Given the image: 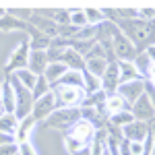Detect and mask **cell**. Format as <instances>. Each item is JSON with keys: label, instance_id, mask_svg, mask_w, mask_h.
<instances>
[{"label": "cell", "instance_id": "obj_1", "mask_svg": "<svg viewBox=\"0 0 155 155\" xmlns=\"http://www.w3.org/2000/svg\"><path fill=\"white\" fill-rule=\"evenodd\" d=\"M118 29L126 39H130L134 48H149L155 41V23L149 21H141V19L120 21Z\"/></svg>", "mask_w": 155, "mask_h": 155}, {"label": "cell", "instance_id": "obj_2", "mask_svg": "<svg viewBox=\"0 0 155 155\" xmlns=\"http://www.w3.org/2000/svg\"><path fill=\"white\" fill-rule=\"evenodd\" d=\"M8 83H11V87L15 89V97H17V110H15L17 120H23V118H27V116H31V110H33V95H31V91L25 89L12 74H11V81H8Z\"/></svg>", "mask_w": 155, "mask_h": 155}, {"label": "cell", "instance_id": "obj_3", "mask_svg": "<svg viewBox=\"0 0 155 155\" xmlns=\"http://www.w3.org/2000/svg\"><path fill=\"white\" fill-rule=\"evenodd\" d=\"M79 118H81V110H77V107H60V110H56L46 122H48L50 128L64 130V128H71Z\"/></svg>", "mask_w": 155, "mask_h": 155}, {"label": "cell", "instance_id": "obj_4", "mask_svg": "<svg viewBox=\"0 0 155 155\" xmlns=\"http://www.w3.org/2000/svg\"><path fill=\"white\" fill-rule=\"evenodd\" d=\"M58 110V101H56V95L54 91L46 93L44 97H39L33 101V110H31V116L35 122H41V120H48L54 112Z\"/></svg>", "mask_w": 155, "mask_h": 155}, {"label": "cell", "instance_id": "obj_5", "mask_svg": "<svg viewBox=\"0 0 155 155\" xmlns=\"http://www.w3.org/2000/svg\"><path fill=\"white\" fill-rule=\"evenodd\" d=\"M112 50H114V56L120 58V62H132L139 54L137 48L130 44V39H126L120 33V29L116 31V35L112 37Z\"/></svg>", "mask_w": 155, "mask_h": 155}, {"label": "cell", "instance_id": "obj_6", "mask_svg": "<svg viewBox=\"0 0 155 155\" xmlns=\"http://www.w3.org/2000/svg\"><path fill=\"white\" fill-rule=\"evenodd\" d=\"M68 137H71V139H74V141H79L81 145H85V147H87L89 143H93V137H95V126H93V122H89V120L79 118L71 126Z\"/></svg>", "mask_w": 155, "mask_h": 155}, {"label": "cell", "instance_id": "obj_7", "mask_svg": "<svg viewBox=\"0 0 155 155\" xmlns=\"http://www.w3.org/2000/svg\"><path fill=\"white\" fill-rule=\"evenodd\" d=\"M116 93H118L128 106H132V104L145 93V83L141 81V79H137V81H128V83H120L118 89H116Z\"/></svg>", "mask_w": 155, "mask_h": 155}, {"label": "cell", "instance_id": "obj_8", "mask_svg": "<svg viewBox=\"0 0 155 155\" xmlns=\"http://www.w3.org/2000/svg\"><path fill=\"white\" fill-rule=\"evenodd\" d=\"M83 93H85L83 89H77V87H62V85H58V87L54 89V95H56L58 106H64V107L77 106V104L81 101Z\"/></svg>", "mask_w": 155, "mask_h": 155}, {"label": "cell", "instance_id": "obj_9", "mask_svg": "<svg viewBox=\"0 0 155 155\" xmlns=\"http://www.w3.org/2000/svg\"><path fill=\"white\" fill-rule=\"evenodd\" d=\"M130 114H132V118L139 120V122H151V120L155 118V107L151 106L149 97L143 93V95L130 106Z\"/></svg>", "mask_w": 155, "mask_h": 155}, {"label": "cell", "instance_id": "obj_10", "mask_svg": "<svg viewBox=\"0 0 155 155\" xmlns=\"http://www.w3.org/2000/svg\"><path fill=\"white\" fill-rule=\"evenodd\" d=\"M118 85H120V72H118V62L114 60V62L107 64L106 72L101 77V91L107 93V95H114Z\"/></svg>", "mask_w": 155, "mask_h": 155}, {"label": "cell", "instance_id": "obj_11", "mask_svg": "<svg viewBox=\"0 0 155 155\" xmlns=\"http://www.w3.org/2000/svg\"><path fill=\"white\" fill-rule=\"evenodd\" d=\"M29 23L33 25V29L39 31L41 35L50 37V39L58 37V25L54 23L52 19H48V17H41V15L33 12V15H31V19H29Z\"/></svg>", "mask_w": 155, "mask_h": 155}, {"label": "cell", "instance_id": "obj_12", "mask_svg": "<svg viewBox=\"0 0 155 155\" xmlns=\"http://www.w3.org/2000/svg\"><path fill=\"white\" fill-rule=\"evenodd\" d=\"M122 134H124V139L130 141V143H143L145 139L149 137V124H147V122L134 120V122H130L128 126L122 128Z\"/></svg>", "mask_w": 155, "mask_h": 155}, {"label": "cell", "instance_id": "obj_13", "mask_svg": "<svg viewBox=\"0 0 155 155\" xmlns=\"http://www.w3.org/2000/svg\"><path fill=\"white\" fill-rule=\"evenodd\" d=\"M29 54H31V50H29V44H21V46H17V50L11 54V58H8V64H6V68L8 71H21V68H27V64H29Z\"/></svg>", "mask_w": 155, "mask_h": 155}, {"label": "cell", "instance_id": "obj_14", "mask_svg": "<svg viewBox=\"0 0 155 155\" xmlns=\"http://www.w3.org/2000/svg\"><path fill=\"white\" fill-rule=\"evenodd\" d=\"M60 62L68 68V71H77V72H83L85 71V58L81 54H77L72 48H66L60 56Z\"/></svg>", "mask_w": 155, "mask_h": 155}, {"label": "cell", "instance_id": "obj_15", "mask_svg": "<svg viewBox=\"0 0 155 155\" xmlns=\"http://www.w3.org/2000/svg\"><path fill=\"white\" fill-rule=\"evenodd\" d=\"M50 60H48V52H31L29 54V64H27V68L33 72L35 77H41L46 68H48Z\"/></svg>", "mask_w": 155, "mask_h": 155}, {"label": "cell", "instance_id": "obj_16", "mask_svg": "<svg viewBox=\"0 0 155 155\" xmlns=\"http://www.w3.org/2000/svg\"><path fill=\"white\" fill-rule=\"evenodd\" d=\"M35 120H33V116H27V118L19 120V126H17V132H15V143L21 145L25 143V141H29V137H31V132H33V128H35Z\"/></svg>", "mask_w": 155, "mask_h": 155}, {"label": "cell", "instance_id": "obj_17", "mask_svg": "<svg viewBox=\"0 0 155 155\" xmlns=\"http://www.w3.org/2000/svg\"><path fill=\"white\" fill-rule=\"evenodd\" d=\"M0 104L4 107L6 114H15L17 110V97H15V89L11 87V83H2V93H0Z\"/></svg>", "mask_w": 155, "mask_h": 155}, {"label": "cell", "instance_id": "obj_18", "mask_svg": "<svg viewBox=\"0 0 155 155\" xmlns=\"http://www.w3.org/2000/svg\"><path fill=\"white\" fill-rule=\"evenodd\" d=\"M66 71H68V68H66L62 62H50L46 72H44V77H46V81L52 85V83H58L60 79L66 74Z\"/></svg>", "mask_w": 155, "mask_h": 155}, {"label": "cell", "instance_id": "obj_19", "mask_svg": "<svg viewBox=\"0 0 155 155\" xmlns=\"http://www.w3.org/2000/svg\"><path fill=\"white\" fill-rule=\"evenodd\" d=\"M118 72H120V83H128V81L141 79V74L134 68L132 62H118Z\"/></svg>", "mask_w": 155, "mask_h": 155}, {"label": "cell", "instance_id": "obj_20", "mask_svg": "<svg viewBox=\"0 0 155 155\" xmlns=\"http://www.w3.org/2000/svg\"><path fill=\"white\" fill-rule=\"evenodd\" d=\"M104 104H106V110L110 112V116H112V114H118V112H124V110H128V107H130L126 101H124V99H122V97L118 95V93L107 95Z\"/></svg>", "mask_w": 155, "mask_h": 155}, {"label": "cell", "instance_id": "obj_21", "mask_svg": "<svg viewBox=\"0 0 155 155\" xmlns=\"http://www.w3.org/2000/svg\"><path fill=\"white\" fill-rule=\"evenodd\" d=\"M83 91L93 95V93H99L101 91V79L99 77H93L91 72L83 71Z\"/></svg>", "mask_w": 155, "mask_h": 155}, {"label": "cell", "instance_id": "obj_22", "mask_svg": "<svg viewBox=\"0 0 155 155\" xmlns=\"http://www.w3.org/2000/svg\"><path fill=\"white\" fill-rule=\"evenodd\" d=\"M12 77L19 81V83L23 85L25 89H29V91H33V87H35V81L37 77L33 74V72L29 71V68H21V71H15L12 72Z\"/></svg>", "mask_w": 155, "mask_h": 155}, {"label": "cell", "instance_id": "obj_23", "mask_svg": "<svg viewBox=\"0 0 155 155\" xmlns=\"http://www.w3.org/2000/svg\"><path fill=\"white\" fill-rule=\"evenodd\" d=\"M107 60H104V58H95V60H85V71L87 72H91L93 77H104V72H106V68H107Z\"/></svg>", "mask_w": 155, "mask_h": 155}, {"label": "cell", "instance_id": "obj_24", "mask_svg": "<svg viewBox=\"0 0 155 155\" xmlns=\"http://www.w3.org/2000/svg\"><path fill=\"white\" fill-rule=\"evenodd\" d=\"M58 85H62V87H77V89H83V72L66 71V74L58 81Z\"/></svg>", "mask_w": 155, "mask_h": 155}, {"label": "cell", "instance_id": "obj_25", "mask_svg": "<svg viewBox=\"0 0 155 155\" xmlns=\"http://www.w3.org/2000/svg\"><path fill=\"white\" fill-rule=\"evenodd\" d=\"M17 126H19V120H17V116H15V114H4V116L0 118V132H2V134L15 137Z\"/></svg>", "mask_w": 155, "mask_h": 155}, {"label": "cell", "instance_id": "obj_26", "mask_svg": "<svg viewBox=\"0 0 155 155\" xmlns=\"http://www.w3.org/2000/svg\"><path fill=\"white\" fill-rule=\"evenodd\" d=\"M132 64H134V68L139 71L141 77H149V71H151V60L147 58V54H145V52L137 54V58L132 60Z\"/></svg>", "mask_w": 155, "mask_h": 155}, {"label": "cell", "instance_id": "obj_27", "mask_svg": "<svg viewBox=\"0 0 155 155\" xmlns=\"http://www.w3.org/2000/svg\"><path fill=\"white\" fill-rule=\"evenodd\" d=\"M130 122H134L130 110H124V112H118V114H112V124H114L116 128H124V126H128Z\"/></svg>", "mask_w": 155, "mask_h": 155}, {"label": "cell", "instance_id": "obj_28", "mask_svg": "<svg viewBox=\"0 0 155 155\" xmlns=\"http://www.w3.org/2000/svg\"><path fill=\"white\" fill-rule=\"evenodd\" d=\"M52 89H50V83L46 81V77L41 74V77H37L35 81V87H33V91H31V95H33V101L35 99H39V97H44L46 93H50Z\"/></svg>", "mask_w": 155, "mask_h": 155}, {"label": "cell", "instance_id": "obj_29", "mask_svg": "<svg viewBox=\"0 0 155 155\" xmlns=\"http://www.w3.org/2000/svg\"><path fill=\"white\" fill-rule=\"evenodd\" d=\"M83 12H85V19H87V25H91V27H97L101 21H106L104 12L97 11V8H85Z\"/></svg>", "mask_w": 155, "mask_h": 155}, {"label": "cell", "instance_id": "obj_30", "mask_svg": "<svg viewBox=\"0 0 155 155\" xmlns=\"http://www.w3.org/2000/svg\"><path fill=\"white\" fill-rule=\"evenodd\" d=\"M19 27H23V23L19 19L11 17V15H4L0 19V31H12V29H19Z\"/></svg>", "mask_w": 155, "mask_h": 155}, {"label": "cell", "instance_id": "obj_31", "mask_svg": "<svg viewBox=\"0 0 155 155\" xmlns=\"http://www.w3.org/2000/svg\"><path fill=\"white\" fill-rule=\"evenodd\" d=\"M71 25L74 29H83L87 27V19H85L83 11H71Z\"/></svg>", "mask_w": 155, "mask_h": 155}, {"label": "cell", "instance_id": "obj_32", "mask_svg": "<svg viewBox=\"0 0 155 155\" xmlns=\"http://www.w3.org/2000/svg\"><path fill=\"white\" fill-rule=\"evenodd\" d=\"M17 147H19V155H37V151H35V147H33L31 141H25V143L17 145Z\"/></svg>", "mask_w": 155, "mask_h": 155}, {"label": "cell", "instance_id": "obj_33", "mask_svg": "<svg viewBox=\"0 0 155 155\" xmlns=\"http://www.w3.org/2000/svg\"><path fill=\"white\" fill-rule=\"evenodd\" d=\"M17 153H19V147H17V143L0 145V155H17Z\"/></svg>", "mask_w": 155, "mask_h": 155}, {"label": "cell", "instance_id": "obj_34", "mask_svg": "<svg viewBox=\"0 0 155 155\" xmlns=\"http://www.w3.org/2000/svg\"><path fill=\"white\" fill-rule=\"evenodd\" d=\"M128 151H130V155H145V147L143 143H130L128 141Z\"/></svg>", "mask_w": 155, "mask_h": 155}, {"label": "cell", "instance_id": "obj_35", "mask_svg": "<svg viewBox=\"0 0 155 155\" xmlns=\"http://www.w3.org/2000/svg\"><path fill=\"white\" fill-rule=\"evenodd\" d=\"M6 143H15V137H8V134L0 132V145H6Z\"/></svg>", "mask_w": 155, "mask_h": 155}, {"label": "cell", "instance_id": "obj_36", "mask_svg": "<svg viewBox=\"0 0 155 155\" xmlns=\"http://www.w3.org/2000/svg\"><path fill=\"white\" fill-rule=\"evenodd\" d=\"M145 95L149 97V101H151V106L155 107V89H149V93H145Z\"/></svg>", "mask_w": 155, "mask_h": 155}, {"label": "cell", "instance_id": "obj_37", "mask_svg": "<svg viewBox=\"0 0 155 155\" xmlns=\"http://www.w3.org/2000/svg\"><path fill=\"white\" fill-rule=\"evenodd\" d=\"M72 155H91V151H89V147H85V149H81V151H77Z\"/></svg>", "mask_w": 155, "mask_h": 155}, {"label": "cell", "instance_id": "obj_38", "mask_svg": "<svg viewBox=\"0 0 155 155\" xmlns=\"http://www.w3.org/2000/svg\"><path fill=\"white\" fill-rule=\"evenodd\" d=\"M149 134H151V139L155 141V122L151 124V126H149Z\"/></svg>", "mask_w": 155, "mask_h": 155}, {"label": "cell", "instance_id": "obj_39", "mask_svg": "<svg viewBox=\"0 0 155 155\" xmlns=\"http://www.w3.org/2000/svg\"><path fill=\"white\" fill-rule=\"evenodd\" d=\"M4 114H6V112H4V107H2V104H0V118H2Z\"/></svg>", "mask_w": 155, "mask_h": 155}, {"label": "cell", "instance_id": "obj_40", "mask_svg": "<svg viewBox=\"0 0 155 155\" xmlns=\"http://www.w3.org/2000/svg\"><path fill=\"white\" fill-rule=\"evenodd\" d=\"M4 15H6V11H4V8H0V19H2Z\"/></svg>", "mask_w": 155, "mask_h": 155}, {"label": "cell", "instance_id": "obj_41", "mask_svg": "<svg viewBox=\"0 0 155 155\" xmlns=\"http://www.w3.org/2000/svg\"><path fill=\"white\" fill-rule=\"evenodd\" d=\"M151 83H153V89H155V77H153V79H151Z\"/></svg>", "mask_w": 155, "mask_h": 155}, {"label": "cell", "instance_id": "obj_42", "mask_svg": "<svg viewBox=\"0 0 155 155\" xmlns=\"http://www.w3.org/2000/svg\"><path fill=\"white\" fill-rule=\"evenodd\" d=\"M151 155H155V145H153V151H151Z\"/></svg>", "mask_w": 155, "mask_h": 155}, {"label": "cell", "instance_id": "obj_43", "mask_svg": "<svg viewBox=\"0 0 155 155\" xmlns=\"http://www.w3.org/2000/svg\"><path fill=\"white\" fill-rule=\"evenodd\" d=\"M153 122H155V118H153Z\"/></svg>", "mask_w": 155, "mask_h": 155}, {"label": "cell", "instance_id": "obj_44", "mask_svg": "<svg viewBox=\"0 0 155 155\" xmlns=\"http://www.w3.org/2000/svg\"><path fill=\"white\" fill-rule=\"evenodd\" d=\"M17 155H19V153H17Z\"/></svg>", "mask_w": 155, "mask_h": 155}]
</instances>
